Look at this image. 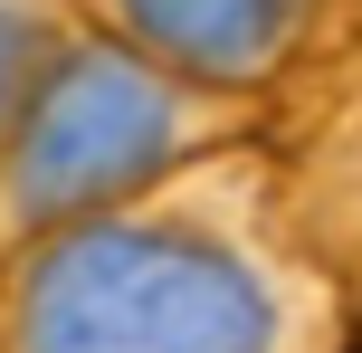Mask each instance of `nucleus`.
I'll list each match as a JSON object with an SVG mask.
<instances>
[{
  "label": "nucleus",
  "mask_w": 362,
  "mask_h": 353,
  "mask_svg": "<svg viewBox=\"0 0 362 353\" xmlns=\"http://www.w3.org/2000/svg\"><path fill=\"white\" fill-rule=\"evenodd\" d=\"M257 125V105H229L210 86H181L153 57L115 48V38H76L57 57V76L38 86V105L19 115L10 153H0V239H48L67 220L124 210L144 191L181 182L191 163L238 153Z\"/></svg>",
  "instance_id": "obj_2"
},
{
  "label": "nucleus",
  "mask_w": 362,
  "mask_h": 353,
  "mask_svg": "<svg viewBox=\"0 0 362 353\" xmlns=\"http://www.w3.org/2000/svg\"><path fill=\"white\" fill-rule=\"evenodd\" d=\"M95 38L153 57L181 86H210L229 105H257L296 57L315 48V29L334 19V0H76Z\"/></svg>",
  "instance_id": "obj_3"
},
{
  "label": "nucleus",
  "mask_w": 362,
  "mask_h": 353,
  "mask_svg": "<svg viewBox=\"0 0 362 353\" xmlns=\"http://www.w3.org/2000/svg\"><path fill=\"white\" fill-rule=\"evenodd\" d=\"M86 38L76 0H0V153H10L19 115L38 105V86L57 76V57Z\"/></svg>",
  "instance_id": "obj_4"
},
{
  "label": "nucleus",
  "mask_w": 362,
  "mask_h": 353,
  "mask_svg": "<svg viewBox=\"0 0 362 353\" xmlns=\"http://www.w3.org/2000/svg\"><path fill=\"white\" fill-rule=\"evenodd\" d=\"M344 353H362V325H353V344H344Z\"/></svg>",
  "instance_id": "obj_5"
},
{
  "label": "nucleus",
  "mask_w": 362,
  "mask_h": 353,
  "mask_svg": "<svg viewBox=\"0 0 362 353\" xmlns=\"http://www.w3.org/2000/svg\"><path fill=\"white\" fill-rule=\"evenodd\" d=\"M344 277L248 153L0 258V353H344Z\"/></svg>",
  "instance_id": "obj_1"
}]
</instances>
